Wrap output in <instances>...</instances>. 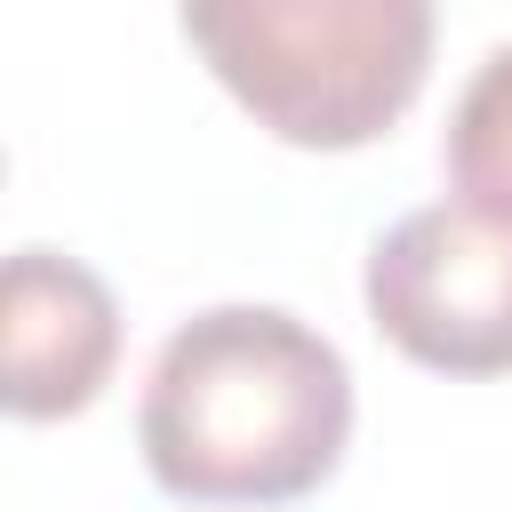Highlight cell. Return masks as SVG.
I'll return each mask as SVG.
<instances>
[{
	"label": "cell",
	"instance_id": "5b68a950",
	"mask_svg": "<svg viewBox=\"0 0 512 512\" xmlns=\"http://www.w3.org/2000/svg\"><path fill=\"white\" fill-rule=\"evenodd\" d=\"M440 160H448V184L464 200L512 208V40L488 48L480 72L464 80V96L448 112V136H440Z\"/></svg>",
	"mask_w": 512,
	"mask_h": 512
},
{
	"label": "cell",
	"instance_id": "3957f363",
	"mask_svg": "<svg viewBox=\"0 0 512 512\" xmlns=\"http://www.w3.org/2000/svg\"><path fill=\"white\" fill-rule=\"evenodd\" d=\"M368 320L392 352L440 376L512 368V208L432 200L368 248Z\"/></svg>",
	"mask_w": 512,
	"mask_h": 512
},
{
	"label": "cell",
	"instance_id": "7a4b0ae2",
	"mask_svg": "<svg viewBox=\"0 0 512 512\" xmlns=\"http://www.w3.org/2000/svg\"><path fill=\"white\" fill-rule=\"evenodd\" d=\"M216 88L296 152H360L432 80V0H176Z\"/></svg>",
	"mask_w": 512,
	"mask_h": 512
},
{
	"label": "cell",
	"instance_id": "6da1fadb",
	"mask_svg": "<svg viewBox=\"0 0 512 512\" xmlns=\"http://www.w3.org/2000/svg\"><path fill=\"white\" fill-rule=\"evenodd\" d=\"M136 448L184 504H296L352 448V368L280 304H208L152 352Z\"/></svg>",
	"mask_w": 512,
	"mask_h": 512
},
{
	"label": "cell",
	"instance_id": "277c9868",
	"mask_svg": "<svg viewBox=\"0 0 512 512\" xmlns=\"http://www.w3.org/2000/svg\"><path fill=\"white\" fill-rule=\"evenodd\" d=\"M0 336H8V416L56 424L80 416L120 368V304L112 288L56 248H16L0 280Z\"/></svg>",
	"mask_w": 512,
	"mask_h": 512
}]
</instances>
